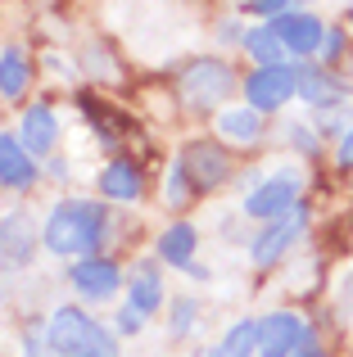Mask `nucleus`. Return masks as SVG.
Returning a JSON list of instances; mask_svg holds the SVG:
<instances>
[{"instance_id":"obj_1","label":"nucleus","mask_w":353,"mask_h":357,"mask_svg":"<svg viewBox=\"0 0 353 357\" xmlns=\"http://www.w3.org/2000/svg\"><path fill=\"white\" fill-rule=\"evenodd\" d=\"M105 227H109V213L100 208V204L63 199V204H54L50 218H45L41 244L50 253H59V258H73V253L91 258V253L100 249V240H105Z\"/></svg>"},{"instance_id":"obj_2","label":"nucleus","mask_w":353,"mask_h":357,"mask_svg":"<svg viewBox=\"0 0 353 357\" xmlns=\"http://www.w3.org/2000/svg\"><path fill=\"white\" fill-rule=\"evenodd\" d=\"M45 349L54 357H82V353H100V357H114L118 344L96 317L77 312V307H59L45 326Z\"/></svg>"},{"instance_id":"obj_3","label":"nucleus","mask_w":353,"mask_h":357,"mask_svg":"<svg viewBox=\"0 0 353 357\" xmlns=\"http://www.w3.org/2000/svg\"><path fill=\"white\" fill-rule=\"evenodd\" d=\"M236 91V73L222 59H195L181 73V100L190 109H218L222 100H231Z\"/></svg>"},{"instance_id":"obj_4","label":"nucleus","mask_w":353,"mask_h":357,"mask_svg":"<svg viewBox=\"0 0 353 357\" xmlns=\"http://www.w3.org/2000/svg\"><path fill=\"white\" fill-rule=\"evenodd\" d=\"M294 96H299V68H290V63L254 68L245 77V100H249V109H258V114H272V109L290 105Z\"/></svg>"},{"instance_id":"obj_5","label":"nucleus","mask_w":353,"mask_h":357,"mask_svg":"<svg viewBox=\"0 0 353 357\" xmlns=\"http://www.w3.org/2000/svg\"><path fill=\"white\" fill-rule=\"evenodd\" d=\"M299 190H303L299 172H276V176H267V181H258L254 190H249L245 213L254 222H276V218L299 208Z\"/></svg>"},{"instance_id":"obj_6","label":"nucleus","mask_w":353,"mask_h":357,"mask_svg":"<svg viewBox=\"0 0 353 357\" xmlns=\"http://www.w3.org/2000/svg\"><path fill=\"white\" fill-rule=\"evenodd\" d=\"M308 231V208H294L285 213V218L267 222L263 231L254 236V244H249V258H254V267H272V262H281L285 253H290V244Z\"/></svg>"},{"instance_id":"obj_7","label":"nucleus","mask_w":353,"mask_h":357,"mask_svg":"<svg viewBox=\"0 0 353 357\" xmlns=\"http://www.w3.org/2000/svg\"><path fill=\"white\" fill-rule=\"evenodd\" d=\"M308 340V326L294 312H267L258 321V357H294Z\"/></svg>"},{"instance_id":"obj_8","label":"nucleus","mask_w":353,"mask_h":357,"mask_svg":"<svg viewBox=\"0 0 353 357\" xmlns=\"http://www.w3.org/2000/svg\"><path fill=\"white\" fill-rule=\"evenodd\" d=\"M181 172L190 176L195 195H204V190H218V185L227 181L231 163H227V154H222L218 145H209V140H195V145H186V154H181Z\"/></svg>"},{"instance_id":"obj_9","label":"nucleus","mask_w":353,"mask_h":357,"mask_svg":"<svg viewBox=\"0 0 353 357\" xmlns=\"http://www.w3.org/2000/svg\"><path fill=\"white\" fill-rule=\"evenodd\" d=\"M267 27H272V32L281 36V45L290 54H299V59H313V54L322 50V41H326V23H322L317 14H281Z\"/></svg>"},{"instance_id":"obj_10","label":"nucleus","mask_w":353,"mask_h":357,"mask_svg":"<svg viewBox=\"0 0 353 357\" xmlns=\"http://www.w3.org/2000/svg\"><path fill=\"white\" fill-rule=\"evenodd\" d=\"M73 289H77L87 303H105V298L118 294V285H123V271L114 267L109 258H82L77 267H73Z\"/></svg>"},{"instance_id":"obj_11","label":"nucleus","mask_w":353,"mask_h":357,"mask_svg":"<svg viewBox=\"0 0 353 357\" xmlns=\"http://www.w3.org/2000/svg\"><path fill=\"white\" fill-rule=\"evenodd\" d=\"M32 181H36L32 154L23 149V140H18V136L0 131V185H9V190H27Z\"/></svg>"},{"instance_id":"obj_12","label":"nucleus","mask_w":353,"mask_h":357,"mask_svg":"<svg viewBox=\"0 0 353 357\" xmlns=\"http://www.w3.org/2000/svg\"><path fill=\"white\" fill-rule=\"evenodd\" d=\"M299 96L308 109H340L345 105V82L331 68H299Z\"/></svg>"},{"instance_id":"obj_13","label":"nucleus","mask_w":353,"mask_h":357,"mask_svg":"<svg viewBox=\"0 0 353 357\" xmlns=\"http://www.w3.org/2000/svg\"><path fill=\"white\" fill-rule=\"evenodd\" d=\"M18 140H23L27 154H50L54 140H59V118H54V109L45 105H32L18 122Z\"/></svg>"},{"instance_id":"obj_14","label":"nucleus","mask_w":353,"mask_h":357,"mask_svg":"<svg viewBox=\"0 0 353 357\" xmlns=\"http://www.w3.org/2000/svg\"><path fill=\"white\" fill-rule=\"evenodd\" d=\"M32 244H36V236H32V222L23 218V213H9L5 222H0V258L5 262H32Z\"/></svg>"},{"instance_id":"obj_15","label":"nucleus","mask_w":353,"mask_h":357,"mask_svg":"<svg viewBox=\"0 0 353 357\" xmlns=\"http://www.w3.org/2000/svg\"><path fill=\"white\" fill-rule=\"evenodd\" d=\"M100 195H105V199H118V204L141 199V172H136V163H127V158L109 163L105 172H100Z\"/></svg>"},{"instance_id":"obj_16","label":"nucleus","mask_w":353,"mask_h":357,"mask_svg":"<svg viewBox=\"0 0 353 357\" xmlns=\"http://www.w3.org/2000/svg\"><path fill=\"white\" fill-rule=\"evenodd\" d=\"M127 294H132V307L136 312H159L163 307V280H159V271L145 262V267H136V276L127 280Z\"/></svg>"},{"instance_id":"obj_17","label":"nucleus","mask_w":353,"mask_h":357,"mask_svg":"<svg viewBox=\"0 0 353 357\" xmlns=\"http://www.w3.org/2000/svg\"><path fill=\"white\" fill-rule=\"evenodd\" d=\"M27 77H32L27 54L18 50V45H9V50L0 54V96H5V100H18L27 91Z\"/></svg>"},{"instance_id":"obj_18","label":"nucleus","mask_w":353,"mask_h":357,"mask_svg":"<svg viewBox=\"0 0 353 357\" xmlns=\"http://www.w3.org/2000/svg\"><path fill=\"white\" fill-rule=\"evenodd\" d=\"M195 227L190 222H176V227H168L159 236V258L172 262V267H190V253H195Z\"/></svg>"},{"instance_id":"obj_19","label":"nucleus","mask_w":353,"mask_h":357,"mask_svg":"<svg viewBox=\"0 0 353 357\" xmlns=\"http://www.w3.org/2000/svg\"><path fill=\"white\" fill-rule=\"evenodd\" d=\"M218 131L227 140H236V145H254L263 136V118H258V109H227L218 118Z\"/></svg>"},{"instance_id":"obj_20","label":"nucleus","mask_w":353,"mask_h":357,"mask_svg":"<svg viewBox=\"0 0 353 357\" xmlns=\"http://www.w3.org/2000/svg\"><path fill=\"white\" fill-rule=\"evenodd\" d=\"M245 50L254 54V63L258 68H272V63H285V45H281V36L272 32V27H249L245 32Z\"/></svg>"},{"instance_id":"obj_21","label":"nucleus","mask_w":353,"mask_h":357,"mask_svg":"<svg viewBox=\"0 0 353 357\" xmlns=\"http://www.w3.org/2000/svg\"><path fill=\"white\" fill-rule=\"evenodd\" d=\"M258 353V321H236L227 340L213 349V357H254Z\"/></svg>"},{"instance_id":"obj_22","label":"nucleus","mask_w":353,"mask_h":357,"mask_svg":"<svg viewBox=\"0 0 353 357\" xmlns=\"http://www.w3.org/2000/svg\"><path fill=\"white\" fill-rule=\"evenodd\" d=\"M195 321V298H176L172 303V335H186Z\"/></svg>"},{"instance_id":"obj_23","label":"nucleus","mask_w":353,"mask_h":357,"mask_svg":"<svg viewBox=\"0 0 353 357\" xmlns=\"http://www.w3.org/2000/svg\"><path fill=\"white\" fill-rule=\"evenodd\" d=\"M290 5H294V0H249V9H254V14H263L267 23H272V18H281V14H290Z\"/></svg>"},{"instance_id":"obj_24","label":"nucleus","mask_w":353,"mask_h":357,"mask_svg":"<svg viewBox=\"0 0 353 357\" xmlns=\"http://www.w3.org/2000/svg\"><path fill=\"white\" fill-rule=\"evenodd\" d=\"M190 190H195L190 176H186L181 163H176V167H172V181H168V199H172V204H186V195H190Z\"/></svg>"},{"instance_id":"obj_25","label":"nucleus","mask_w":353,"mask_h":357,"mask_svg":"<svg viewBox=\"0 0 353 357\" xmlns=\"http://www.w3.org/2000/svg\"><path fill=\"white\" fill-rule=\"evenodd\" d=\"M141 326H145V312H136L132 303H127L123 312H118V331H123V335H136Z\"/></svg>"},{"instance_id":"obj_26","label":"nucleus","mask_w":353,"mask_h":357,"mask_svg":"<svg viewBox=\"0 0 353 357\" xmlns=\"http://www.w3.org/2000/svg\"><path fill=\"white\" fill-rule=\"evenodd\" d=\"M322 54H326V59H340V54H345V32H340V27H326V41H322Z\"/></svg>"},{"instance_id":"obj_27","label":"nucleus","mask_w":353,"mask_h":357,"mask_svg":"<svg viewBox=\"0 0 353 357\" xmlns=\"http://www.w3.org/2000/svg\"><path fill=\"white\" fill-rule=\"evenodd\" d=\"M290 136H294V145H299V149H308V154L317 149V131H313V127H299V122H294V127H290Z\"/></svg>"},{"instance_id":"obj_28","label":"nucleus","mask_w":353,"mask_h":357,"mask_svg":"<svg viewBox=\"0 0 353 357\" xmlns=\"http://www.w3.org/2000/svg\"><path fill=\"white\" fill-rule=\"evenodd\" d=\"M336 163L340 167H353V127L340 136V149H336Z\"/></svg>"},{"instance_id":"obj_29","label":"nucleus","mask_w":353,"mask_h":357,"mask_svg":"<svg viewBox=\"0 0 353 357\" xmlns=\"http://www.w3.org/2000/svg\"><path fill=\"white\" fill-rule=\"evenodd\" d=\"M294 357H326V353L317 349V340H313V331H308V340L299 344V353H294Z\"/></svg>"},{"instance_id":"obj_30","label":"nucleus","mask_w":353,"mask_h":357,"mask_svg":"<svg viewBox=\"0 0 353 357\" xmlns=\"http://www.w3.org/2000/svg\"><path fill=\"white\" fill-rule=\"evenodd\" d=\"M222 41H245V32H240V23H231V18H227V23H222Z\"/></svg>"},{"instance_id":"obj_31","label":"nucleus","mask_w":353,"mask_h":357,"mask_svg":"<svg viewBox=\"0 0 353 357\" xmlns=\"http://www.w3.org/2000/svg\"><path fill=\"white\" fill-rule=\"evenodd\" d=\"M82 357H100V353H82Z\"/></svg>"}]
</instances>
